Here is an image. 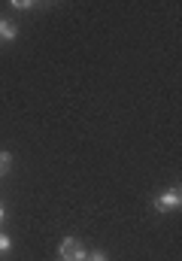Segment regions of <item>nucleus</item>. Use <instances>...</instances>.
<instances>
[{"label":"nucleus","instance_id":"1","mask_svg":"<svg viewBox=\"0 0 182 261\" xmlns=\"http://www.w3.org/2000/svg\"><path fill=\"white\" fill-rule=\"evenodd\" d=\"M58 255H61V261H85L88 258V249L76 237H64L58 246Z\"/></svg>","mask_w":182,"mask_h":261},{"label":"nucleus","instance_id":"2","mask_svg":"<svg viewBox=\"0 0 182 261\" xmlns=\"http://www.w3.org/2000/svg\"><path fill=\"white\" fill-rule=\"evenodd\" d=\"M179 206H182L179 186H176V189H167L164 195L155 197V210H158V213H173V210H179Z\"/></svg>","mask_w":182,"mask_h":261},{"label":"nucleus","instance_id":"3","mask_svg":"<svg viewBox=\"0 0 182 261\" xmlns=\"http://www.w3.org/2000/svg\"><path fill=\"white\" fill-rule=\"evenodd\" d=\"M18 37V28H15V21H9V18H0V43H12Z\"/></svg>","mask_w":182,"mask_h":261},{"label":"nucleus","instance_id":"4","mask_svg":"<svg viewBox=\"0 0 182 261\" xmlns=\"http://www.w3.org/2000/svg\"><path fill=\"white\" fill-rule=\"evenodd\" d=\"M9 167H12V155L9 152H0V176H6Z\"/></svg>","mask_w":182,"mask_h":261},{"label":"nucleus","instance_id":"5","mask_svg":"<svg viewBox=\"0 0 182 261\" xmlns=\"http://www.w3.org/2000/svg\"><path fill=\"white\" fill-rule=\"evenodd\" d=\"M12 249V237H6V234H0V255H6Z\"/></svg>","mask_w":182,"mask_h":261},{"label":"nucleus","instance_id":"6","mask_svg":"<svg viewBox=\"0 0 182 261\" xmlns=\"http://www.w3.org/2000/svg\"><path fill=\"white\" fill-rule=\"evenodd\" d=\"M12 6H15V9H34L31 0H12Z\"/></svg>","mask_w":182,"mask_h":261},{"label":"nucleus","instance_id":"7","mask_svg":"<svg viewBox=\"0 0 182 261\" xmlns=\"http://www.w3.org/2000/svg\"><path fill=\"white\" fill-rule=\"evenodd\" d=\"M85 261H110V258H107V252H88Z\"/></svg>","mask_w":182,"mask_h":261},{"label":"nucleus","instance_id":"8","mask_svg":"<svg viewBox=\"0 0 182 261\" xmlns=\"http://www.w3.org/2000/svg\"><path fill=\"white\" fill-rule=\"evenodd\" d=\"M3 219H6V206L0 203V222H3Z\"/></svg>","mask_w":182,"mask_h":261}]
</instances>
